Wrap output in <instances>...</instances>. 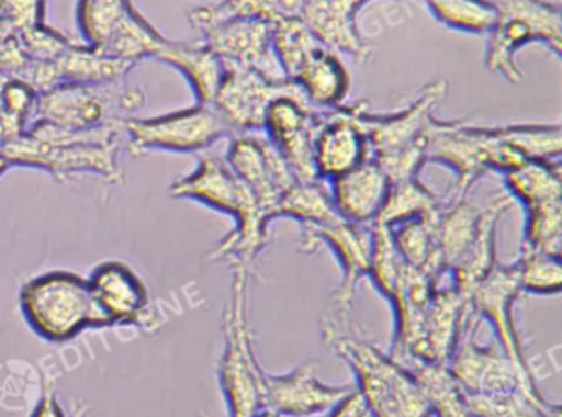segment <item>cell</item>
<instances>
[{
	"label": "cell",
	"instance_id": "6da1fadb",
	"mask_svg": "<svg viewBox=\"0 0 562 417\" xmlns=\"http://www.w3.org/2000/svg\"><path fill=\"white\" fill-rule=\"evenodd\" d=\"M169 195L202 203L235 219V228L216 243L209 258L251 274L256 259L271 245V222L225 159L206 154L192 172L172 182Z\"/></svg>",
	"mask_w": 562,
	"mask_h": 417
},
{
	"label": "cell",
	"instance_id": "7a4b0ae2",
	"mask_svg": "<svg viewBox=\"0 0 562 417\" xmlns=\"http://www.w3.org/2000/svg\"><path fill=\"white\" fill-rule=\"evenodd\" d=\"M124 121L97 129L74 131L34 121L31 127L12 143L4 154L11 167L41 170L57 182H68L75 176H98L113 185H123L124 170L120 164Z\"/></svg>",
	"mask_w": 562,
	"mask_h": 417
},
{
	"label": "cell",
	"instance_id": "3957f363",
	"mask_svg": "<svg viewBox=\"0 0 562 417\" xmlns=\"http://www.w3.org/2000/svg\"><path fill=\"white\" fill-rule=\"evenodd\" d=\"M322 337L350 367L357 380L355 390L371 417H432L413 374L355 330V324L341 327L325 315Z\"/></svg>",
	"mask_w": 562,
	"mask_h": 417
},
{
	"label": "cell",
	"instance_id": "277c9868",
	"mask_svg": "<svg viewBox=\"0 0 562 417\" xmlns=\"http://www.w3.org/2000/svg\"><path fill=\"white\" fill-rule=\"evenodd\" d=\"M449 83L434 80L407 106L391 113H374L364 103L350 104L370 144L371 160L391 183L419 177L426 166L427 137L436 110L446 100Z\"/></svg>",
	"mask_w": 562,
	"mask_h": 417
},
{
	"label": "cell",
	"instance_id": "5b68a950",
	"mask_svg": "<svg viewBox=\"0 0 562 417\" xmlns=\"http://www.w3.org/2000/svg\"><path fill=\"white\" fill-rule=\"evenodd\" d=\"M232 274V294L223 312V348L216 374L228 417H251L266 407V371L256 354L255 335L248 317L251 274L241 269H233Z\"/></svg>",
	"mask_w": 562,
	"mask_h": 417
},
{
	"label": "cell",
	"instance_id": "8992f818",
	"mask_svg": "<svg viewBox=\"0 0 562 417\" xmlns=\"http://www.w3.org/2000/svg\"><path fill=\"white\" fill-rule=\"evenodd\" d=\"M525 160L503 139L499 126L437 117L430 124L426 166L439 164L452 170L456 180L449 195L467 196L486 173L503 176Z\"/></svg>",
	"mask_w": 562,
	"mask_h": 417
},
{
	"label": "cell",
	"instance_id": "52a82bcc",
	"mask_svg": "<svg viewBox=\"0 0 562 417\" xmlns=\"http://www.w3.org/2000/svg\"><path fill=\"white\" fill-rule=\"evenodd\" d=\"M21 308L29 327L50 343L74 340L85 330L111 328L87 278L77 272L50 271L25 282Z\"/></svg>",
	"mask_w": 562,
	"mask_h": 417
},
{
	"label": "cell",
	"instance_id": "ba28073f",
	"mask_svg": "<svg viewBox=\"0 0 562 417\" xmlns=\"http://www.w3.org/2000/svg\"><path fill=\"white\" fill-rule=\"evenodd\" d=\"M496 21L488 32L485 67L505 78L508 83L522 80L518 67V52L526 45H544L561 58L562 19L561 2L555 0H492Z\"/></svg>",
	"mask_w": 562,
	"mask_h": 417
},
{
	"label": "cell",
	"instance_id": "9c48e42d",
	"mask_svg": "<svg viewBox=\"0 0 562 417\" xmlns=\"http://www.w3.org/2000/svg\"><path fill=\"white\" fill-rule=\"evenodd\" d=\"M146 93L131 90L126 80L101 84H60L41 94L35 121L65 129L88 131L130 120L143 110Z\"/></svg>",
	"mask_w": 562,
	"mask_h": 417
},
{
	"label": "cell",
	"instance_id": "30bf717a",
	"mask_svg": "<svg viewBox=\"0 0 562 417\" xmlns=\"http://www.w3.org/2000/svg\"><path fill=\"white\" fill-rule=\"evenodd\" d=\"M226 137H232L228 127L209 104H193L147 120L133 116L124 121V143L134 157L147 153H203Z\"/></svg>",
	"mask_w": 562,
	"mask_h": 417
},
{
	"label": "cell",
	"instance_id": "8fae6325",
	"mask_svg": "<svg viewBox=\"0 0 562 417\" xmlns=\"http://www.w3.org/2000/svg\"><path fill=\"white\" fill-rule=\"evenodd\" d=\"M479 325L476 318L470 322L447 363L463 391L467 394L538 391L544 374L506 357L496 341L480 345L475 340Z\"/></svg>",
	"mask_w": 562,
	"mask_h": 417
},
{
	"label": "cell",
	"instance_id": "7c38bea8",
	"mask_svg": "<svg viewBox=\"0 0 562 417\" xmlns=\"http://www.w3.org/2000/svg\"><path fill=\"white\" fill-rule=\"evenodd\" d=\"M301 251L314 252L321 246H327L341 269V281L334 292L331 318L341 327L353 325V301L357 288L368 279L371 266V226L353 225L344 218L324 226L301 228Z\"/></svg>",
	"mask_w": 562,
	"mask_h": 417
},
{
	"label": "cell",
	"instance_id": "4fadbf2b",
	"mask_svg": "<svg viewBox=\"0 0 562 417\" xmlns=\"http://www.w3.org/2000/svg\"><path fill=\"white\" fill-rule=\"evenodd\" d=\"M284 97L304 98L292 81L274 80L251 68L225 67L210 106L232 136L256 134L262 131L271 104Z\"/></svg>",
	"mask_w": 562,
	"mask_h": 417
},
{
	"label": "cell",
	"instance_id": "5bb4252c",
	"mask_svg": "<svg viewBox=\"0 0 562 417\" xmlns=\"http://www.w3.org/2000/svg\"><path fill=\"white\" fill-rule=\"evenodd\" d=\"M225 160L236 177L248 187L269 222H274L279 200L297 182L278 150L266 136H259L258 133L238 134L229 137Z\"/></svg>",
	"mask_w": 562,
	"mask_h": 417
},
{
	"label": "cell",
	"instance_id": "9a60e30c",
	"mask_svg": "<svg viewBox=\"0 0 562 417\" xmlns=\"http://www.w3.org/2000/svg\"><path fill=\"white\" fill-rule=\"evenodd\" d=\"M521 295L518 275L513 264H496L470 294V308L473 317L488 322L495 334V341L506 357L525 367L541 371L548 368L528 357L521 334L515 318V305Z\"/></svg>",
	"mask_w": 562,
	"mask_h": 417
},
{
	"label": "cell",
	"instance_id": "2e32d148",
	"mask_svg": "<svg viewBox=\"0 0 562 417\" xmlns=\"http://www.w3.org/2000/svg\"><path fill=\"white\" fill-rule=\"evenodd\" d=\"M321 123L322 111L314 110L304 98H279L266 114V139L302 182H321L314 166V143Z\"/></svg>",
	"mask_w": 562,
	"mask_h": 417
},
{
	"label": "cell",
	"instance_id": "e0dca14e",
	"mask_svg": "<svg viewBox=\"0 0 562 417\" xmlns=\"http://www.w3.org/2000/svg\"><path fill=\"white\" fill-rule=\"evenodd\" d=\"M317 370L318 361L308 360L289 373H266V407L282 417H311L330 413L353 393L350 384L335 386L318 380Z\"/></svg>",
	"mask_w": 562,
	"mask_h": 417
},
{
	"label": "cell",
	"instance_id": "ac0fdd59",
	"mask_svg": "<svg viewBox=\"0 0 562 417\" xmlns=\"http://www.w3.org/2000/svg\"><path fill=\"white\" fill-rule=\"evenodd\" d=\"M202 42L225 67L251 68L274 80H288L272 50V25L261 21H228L200 32Z\"/></svg>",
	"mask_w": 562,
	"mask_h": 417
},
{
	"label": "cell",
	"instance_id": "d6986e66",
	"mask_svg": "<svg viewBox=\"0 0 562 417\" xmlns=\"http://www.w3.org/2000/svg\"><path fill=\"white\" fill-rule=\"evenodd\" d=\"M371 159L367 134L350 113V106L322 111L314 143V166L321 182H331Z\"/></svg>",
	"mask_w": 562,
	"mask_h": 417
},
{
	"label": "cell",
	"instance_id": "ffe728a7",
	"mask_svg": "<svg viewBox=\"0 0 562 417\" xmlns=\"http://www.w3.org/2000/svg\"><path fill=\"white\" fill-rule=\"evenodd\" d=\"M91 295L114 325H134L149 308V292L133 268L123 261L100 262L87 278Z\"/></svg>",
	"mask_w": 562,
	"mask_h": 417
},
{
	"label": "cell",
	"instance_id": "44dd1931",
	"mask_svg": "<svg viewBox=\"0 0 562 417\" xmlns=\"http://www.w3.org/2000/svg\"><path fill=\"white\" fill-rule=\"evenodd\" d=\"M330 195L335 210L345 222L373 226L390 190V179L373 160L331 180Z\"/></svg>",
	"mask_w": 562,
	"mask_h": 417
},
{
	"label": "cell",
	"instance_id": "7402d4cb",
	"mask_svg": "<svg viewBox=\"0 0 562 417\" xmlns=\"http://www.w3.org/2000/svg\"><path fill=\"white\" fill-rule=\"evenodd\" d=\"M512 196L506 195L493 199L488 205L483 206L480 215L479 229L472 245L467 249L459 262L450 269L453 285L470 298L473 289L482 282L492 269L498 264L496 259V228L512 205Z\"/></svg>",
	"mask_w": 562,
	"mask_h": 417
},
{
	"label": "cell",
	"instance_id": "603a6c76",
	"mask_svg": "<svg viewBox=\"0 0 562 417\" xmlns=\"http://www.w3.org/2000/svg\"><path fill=\"white\" fill-rule=\"evenodd\" d=\"M156 60L186 78L196 104H212L225 74V65L203 44L202 38L195 42L166 38Z\"/></svg>",
	"mask_w": 562,
	"mask_h": 417
},
{
	"label": "cell",
	"instance_id": "cb8c5ba5",
	"mask_svg": "<svg viewBox=\"0 0 562 417\" xmlns=\"http://www.w3.org/2000/svg\"><path fill=\"white\" fill-rule=\"evenodd\" d=\"M302 97L314 110L331 111L344 106L351 90V77L335 52L322 47L292 78Z\"/></svg>",
	"mask_w": 562,
	"mask_h": 417
},
{
	"label": "cell",
	"instance_id": "d4e9b609",
	"mask_svg": "<svg viewBox=\"0 0 562 417\" xmlns=\"http://www.w3.org/2000/svg\"><path fill=\"white\" fill-rule=\"evenodd\" d=\"M397 363L403 364L413 374L429 406L430 416L473 417L469 409L467 393L450 373L447 364L417 358H403Z\"/></svg>",
	"mask_w": 562,
	"mask_h": 417
},
{
	"label": "cell",
	"instance_id": "484cf974",
	"mask_svg": "<svg viewBox=\"0 0 562 417\" xmlns=\"http://www.w3.org/2000/svg\"><path fill=\"white\" fill-rule=\"evenodd\" d=\"M302 0H220L216 4L196 5L189 22L196 32L228 21H261L278 24L301 14Z\"/></svg>",
	"mask_w": 562,
	"mask_h": 417
},
{
	"label": "cell",
	"instance_id": "4316f807",
	"mask_svg": "<svg viewBox=\"0 0 562 417\" xmlns=\"http://www.w3.org/2000/svg\"><path fill=\"white\" fill-rule=\"evenodd\" d=\"M482 208L473 205L467 196L447 195L442 208L437 213V248L440 262L450 271L465 255L479 229Z\"/></svg>",
	"mask_w": 562,
	"mask_h": 417
},
{
	"label": "cell",
	"instance_id": "83f0119b",
	"mask_svg": "<svg viewBox=\"0 0 562 417\" xmlns=\"http://www.w3.org/2000/svg\"><path fill=\"white\" fill-rule=\"evenodd\" d=\"M61 84H101L126 80L133 65L108 57L90 45L71 44L57 61Z\"/></svg>",
	"mask_w": 562,
	"mask_h": 417
},
{
	"label": "cell",
	"instance_id": "f1b7e54d",
	"mask_svg": "<svg viewBox=\"0 0 562 417\" xmlns=\"http://www.w3.org/2000/svg\"><path fill=\"white\" fill-rule=\"evenodd\" d=\"M436 219L437 215L420 216L390 228L391 238L403 261L432 279L446 271L437 248Z\"/></svg>",
	"mask_w": 562,
	"mask_h": 417
},
{
	"label": "cell",
	"instance_id": "f546056e",
	"mask_svg": "<svg viewBox=\"0 0 562 417\" xmlns=\"http://www.w3.org/2000/svg\"><path fill=\"white\" fill-rule=\"evenodd\" d=\"M561 169V162L525 160L503 173V180L512 200H518L526 210L538 203L562 199Z\"/></svg>",
	"mask_w": 562,
	"mask_h": 417
},
{
	"label": "cell",
	"instance_id": "4dcf8cb0",
	"mask_svg": "<svg viewBox=\"0 0 562 417\" xmlns=\"http://www.w3.org/2000/svg\"><path fill=\"white\" fill-rule=\"evenodd\" d=\"M443 199L429 189L419 177L391 183L383 208L374 225L393 228L420 216H434L442 208Z\"/></svg>",
	"mask_w": 562,
	"mask_h": 417
},
{
	"label": "cell",
	"instance_id": "1f68e13d",
	"mask_svg": "<svg viewBox=\"0 0 562 417\" xmlns=\"http://www.w3.org/2000/svg\"><path fill=\"white\" fill-rule=\"evenodd\" d=\"M279 218L294 219L301 228H307L328 225L341 216L335 210L330 190L325 189L324 182L297 180L276 206L274 219Z\"/></svg>",
	"mask_w": 562,
	"mask_h": 417
},
{
	"label": "cell",
	"instance_id": "d6a6232c",
	"mask_svg": "<svg viewBox=\"0 0 562 417\" xmlns=\"http://www.w3.org/2000/svg\"><path fill=\"white\" fill-rule=\"evenodd\" d=\"M473 417H562L561 406L541 391L467 394Z\"/></svg>",
	"mask_w": 562,
	"mask_h": 417
},
{
	"label": "cell",
	"instance_id": "836d02e7",
	"mask_svg": "<svg viewBox=\"0 0 562 417\" xmlns=\"http://www.w3.org/2000/svg\"><path fill=\"white\" fill-rule=\"evenodd\" d=\"M429 14L449 31L488 35L496 21L492 0H419Z\"/></svg>",
	"mask_w": 562,
	"mask_h": 417
},
{
	"label": "cell",
	"instance_id": "e575fe53",
	"mask_svg": "<svg viewBox=\"0 0 562 417\" xmlns=\"http://www.w3.org/2000/svg\"><path fill=\"white\" fill-rule=\"evenodd\" d=\"M136 9L133 0H78L77 25L85 44L103 48Z\"/></svg>",
	"mask_w": 562,
	"mask_h": 417
},
{
	"label": "cell",
	"instance_id": "d590c367",
	"mask_svg": "<svg viewBox=\"0 0 562 417\" xmlns=\"http://www.w3.org/2000/svg\"><path fill=\"white\" fill-rule=\"evenodd\" d=\"M324 45L315 38L301 15L284 19L272 25V50L282 74L292 81L302 65Z\"/></svg>",
	"mask_w": 562,
	"mask_h": 417
},
{
	"label": "cell",
	"instance_id": "8d00e7d4",
	"mask_svg": "<svg viewBox=\"0 0 562 417\" xmlns=\"http://www.w3.org/2000/svg\"><path fill=\"white\" fill-rule=\"evenodd\" d=\"M503 139L526 160L561 162L562 127L559 123L505 124Z\"/></svg>",
	"mask_w": 562,
	"mask_h": 417
},
{
	"label": "cell",
	"instance_id": "74e56055",
	"mask_svg": "<svg viewBox=\"0 0 562 417\" xmlns=\"http://www.w3.org/2000/svg\"><path fill=\"white\" fill-rule=\"evenodd\" d=\"M521 248L561 258L562 199L526 208Z\"/></svg>",
	"mask_w": 562,
	"mask_h": 417
},
{
	"label": "cell",
	"instance_id": "f35d334b",
	"mask_svg": "<svg viewBox=\"0 0 562 417\" xmlns=\"http://www.w3.org/2000/svg\"><path fill=\"white\" fill-rule=\"evenodd\" d=\"M521 294L559 295L562 289L561 258L522 249L513 262Z\"/></svg>",
	"mask_w": 562,
	"mask_h": 417
},
{
	"label": "cell",
	"instance_id": "ab89813d",
	"mask_svg": "<svg viewBox=\"0 0 562 417\" xmlns=\"http://www.w3.org/2000/svg\"><path fill=\"white\" fill-rule=\"evenodd\" d=\"M18 37L21 38L22 47L31 60L48 64H57L61 55L74 44L67 35L45 22L21 32Z\"/></svg>",
	"mask_w": 562,
	"mask_h": 417
},
{
	"label": "cell",
	"instance_id": "60d3db41",
	"mask_svg": "<svg viewBox=\"0 0 562 417\" xmlns=\"http://www.w3.org/2000/svg\"><path fill=\"white\" fill-rule=\"evenodd\" d=\"M47 0H0V21L14 34L45 22Z\"/></svg>",
	"mask_w": 562,
	"mask_h": 417
},
{
	"label": "cell",
	"instance_id": "b9f144b4",
	"mask_svg": "<svg viewBox=\"0 0 562 417\" xmlns=\"http://www.w3.org/2000/svg\"><path fill=\"white\" fill-rule=\"evenodd\" d=\"M38 94L24 81L8 80L2 90V113L27 127L31 117L35 116Z\"/></svg>",
	"mask_w": 562,
	"mask_h": 417
},
{
	"label": "cell",
	"instance_id": "7bdbcfd3",
	"mask_svg": "<svg viewBox=\"0 0 562 417\" xmlns=\"http://www.w3.org/2000/svg\"><path fill=\"white\" fill-rule=\"evenodd\" d=\"M29 64L31 58L25 54L18 34L0 41V77L5 80H21Z\"/></svg>",
	"mask_w": 562,
	"mask_h": 417
},
{
	"label": "cell",
	"instance_id": "ee69618b",
	"mask_svg": "<svg viewBox=\"0 0 562 417\" xmlns=\"http://www.w3.org/2000/svg\"><path fill=\"white\" fill-rule=\"evenodd\" d=\"M374 0H327L328 8L344 19V21L350 22V24L358 25V14L364 5L371 4ZM393 2H401V4H407V2H419V0H393Z\"/></svg>",
	"mask_w": 562,
	"mask_h": 417
},
{
	"label": "cell",
	"instance_id": "f6af8a7d",
	"mask_svg": "<svg viewBox=\"0 0 562 417\" xmlns=\"http://www.w3.org/2000/svg\"><path fill=\"white\" fill-rule=\"evenodd\" d=\"M31 417H67L57 397L54 383H45L41 399Z\"/></svg>",
	"mask_w": 562,
	"mask_h": 417
},
{
	"label": "cell",
	"instance_id": "bcb514c9",
	"mask_svg": "<svg viewBox=\"0 0 562 417\" xmlns=\"http://www.w3.org/2000/svg\"><path fill=\"white\" fill-rule=\"evenodd\" d=\"M367 414H370V410L367 409L360 394L355 390L347 399L341 401L335 409H331L327 417H363Z\"/></svg>",
	"mask_w": 562,
	"mask_h": 417
},
{
	"label": "cell",
	"instance_id": "7dc6e473",
	"mask_svg": "<svg viewBox=\"0 0 562 417\" xmlns=\"http://www.w3.org/2000/svg\"><path fill=\"white\" fill-rule=\"evenodd\" d=\"M11 169V164L5 159L4 154L0 153V179L8 173V170Z\"/></svg>",
	"mask_w": 562,
	"mask_h": 417
},
{
	"label": "cell",
	"instance_id": "c3c4849f",
	"mask_svg": "<svg viewBox=\"0 0 562 417\" xmlns=\"http://www.w3.org/2000/svg\"><path fill=\"white\" fill-rule=\"evenodd\" d=\"M251 417H282V416H279L278 413H274V410L269 409V407H265V409L258 410V413L252 414Z\"/></svg>",
	"mask_w": 562,
	"mask_h": 417
},
{
	"label": "cell",
	"instance_id": "681fc988",
	"mask_svg": "<svg viewBox=\"0 0 562 417\" xmlns=\"http://www.w3.org/2000/svg\"><path fill=\"white\" fill-rule=\"evenodd\" d=\"M9 35H14V32H12L4 22L0 21V41H4Z\"/></svg>",
	"mask_w": 562,
	"mask_h": 417
},
{
	"label": "cell",
	"instance_id": "f907efd6",
	"mask_svg": "<svg viewBox=\"0 0 562 417\" xmlns=\"http://www.w3.org/2000/svg\"><path fill=\"white\" fill-rule=\"evenodd\" d=\"M302 2H304V0H302Z\"/></svg>",
	"mask_w": 562,
	"mask_h": 417
}]
</instances>
